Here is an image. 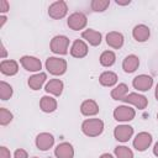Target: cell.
Wrapping results in <instances>:
<instances>
[{
	"mask_svg": "<svg viewBox=\"0 0 158 158\" xmlns=\"http://www.w3.org/2000/svg\"><path fill=\"white\" fill-rule=\"evenodd\" d=\"M81 131L88 137H96L104 131V122L100 118H88L81 123Z\"/></svg>",
	"mask_w": 158,
	"mask_h": 158,
	"instance_id": "cell-1",
	"label": "cell"
},
{
	"mask_svg": "<svg viewBox=\"0 0 158 158\" xmlns=\"http://www.w3.org/2000/svg\"><path fill=\"white\" fill-rule=\"evenodd\" d=\"M46 69L52 75H62L67 72V60L58 57H48L46 59Z\"/></svg>",
	"mask_w": 158,
	"mask_h": 158,
	"instance_id": "cell-2",
	"label": "cell"
},
{
	"mask_svg": "<svg viewBox=\"0 0 158 158\" xmlns=\"http://www.w3.org/2000/svg\"><path fill=\"white\" fill-rule=\"evenodd\" d=\"M51 51L56 54H67L68 53V47H69V38L67 36H54L51 41Z\"/></svg>",
	"mask_w": 158,
	"mask_h": 158,
	"instance_id": "cell-3",
	"label": "cell"
},
{
	"mask_svg": "<svg viewBox=\"0 0 158 158\" xmlns=\"http://www.w3.org/2000/svg\"><path fill=\"white\" fill-rule=\"evenodd\" d=\"M67 12H68V5L63 0L54 1L48 7V15H49V17H52L54 20L63 19L67 15Z\"/></svg>",
	"mask_w": 158,
	"mask_h": 158,
	"instance_id": "cell-4",
	"label": "cell"
},
{
	"mask_svg": "<svg viewBox=\"0 0 158 158\" xmlns=\"http://www.w3.org/2000/svg\"><path fill=\"white\" fill-rule=\"evenodd\" d=\"M136 116V111L135 109L127 106V105H121V106H117L115 110H114V118L116 121H120V122H126V121H131L133 120Z\"/></svg>",
	"mask_w": 158,
	"mask_h": 158,
	"instance_id": "cell-5",
	"label": "cell"
},
{
	"mask_svg": "<svg viewBox=\"0 0 158 158\" xmlns=\"http://www.w3.org/2000/svg\"><path fill=\"white\" fill-rule=\"evenodd\" d=\"M86 22H88V19L83 12H73L72 15H69L67 21L68 27L72 28L73 31L83 30L86 26Z\"/></svg>",
	"mask_w": 158,
	"mask_h": 158,
	"instance_id": "cell-6",
	"label": "cell"
},
{
	"mask_svg": "<svg viewBox=\"0 0 158 158\" xmlns=\"http://www.w3.org/2000/svg\"><path fill=\"white\" fill-rule=\"evenodd\" d=\"M122 101L136 106L138 110H143V109H146V106L148 105L147 98H146L144 95L138 94V93H130V94H127V95L123 98Z\"/></svg>",
	"mask_w": 158,
	"mask_h": 158,
	"instance_id": "cell-7",
	"label": "cell"
},
{
	"mask_svg": "<svg viewBox=\"0 0 158 158\" xmlns=\"http://www.w3.org/2000/svg\"><path fill=\"white\" fill-rule=\"evenodd\" d=\"M152 143V135L148 132H139L133 139V147L138 152L146 151Z\"/></svg>",
	"mask_w": 158,
	"mask_h": 158,
	"instance_id": "cell-8",
	"label": "cell"
},
{
	"mask_svg": "<svg viewBox=\"0 0 158 158\" xmlns=\"http://www.w3.org/2000/svg\"><path fill=\"white\" fill-rule=\"evenodd\" d=\"M132 85L138 91H147V90H149L152 88L153 79H152V77H149L147 74H141V75H137L132 80Z\"/></svg>",
	"mask_w": 158,
	"mask_h": 158,
	"instance_id": "cell-9",
	"label": "cell"
},
{
	"mask_svg": "<svg viewBox=\"0 0 158 158\" xmlns=\"http://www.w3.org/2000/svg\"><path fill=\"white\" fill-rule=\"evenodd\" d=\"M133 135V128L130 125H118L114 130V136L118 142H127Z\"/></svg>",
	"mask_w": 158,
	"mask_h": 158,
	"instance_id": "cell-10",
	"label": "cell"
},
{
	"mask_svg": "<svg viewBox=\"0 0 158 158\" xmlns=\"http://www.w3.org/2000/svg\"><path fill=\"white\" fill-rule=\"evenodd\" d=\"M20 63L21 65L28 70V72H38L42 68V63L38 58L32 57V56H23L20 58Z\"/></svg>",
	"mask_w": 158,
	"mask_h": 158,
	"instance_id": "cell-11",
	"label": "cell"
},
{
	"mask_svg": "<svg viewBox=\"0 0 158 158\" xmlns=\"http://www.w3.org/2000/svg\"><path fill=\"white\" fill-rule=\"evenodd\" d=\"M53 143H54V137H53V135H51L48 132H42V133L37 135V137H36V146L41 151L49 149L53 146Z\"/></svg>",
	"mask_w": 158,
	"mask_h": 158,
	"instance_id": "cell-12",
	"label": "cell"
},
{
	"mask_svg": "<svg viewBox=\"0 0 158 158\" xmlns=\"http://www.w3.org/2000/svg\"><path fill=\"white\" fill-rule=\"evenodd\" d=\"M88 46L83 40H75L70 47V54L74 58H84L88 54Z\"/></svg>",
	"mask_w": 158,
	"mask_h": 158,
	"instance_id": "cell-13",
	"label": "cell"
},
{
	"mask_svg": "<svg viewBox=\"0 0 158 158\" xmlns=\"http://www.w3.org/2000/svg\"><path fill=\"white\" fill-rule=\"evenodd\" d=\"M54 156L57 158H73L74 157V148L69 142H62L56 147Z\"/></svg>",
	"mask_w": 158,
	"mask_h": 158,
	"instance_id": "cell-14",
	"label": "cell"
},
{
	"mask_svg": "<svg viewBox=\"0 0 158 158\" xmlns=\"http://www.w3.org/2000/svg\"><path fill=\"white\" fill-rule=\"evenodd\" d=\"M80 112L84 116H94L99 112V105L95 100L93 99H88L84 100L80 105Z\"/></svg>",
	"mask_w": 158,
	"mask_h": 158,
	"instance_id": "cell-15",
	"label": "cell"
},
{
	"mask_svg": "<svg viewBox=\"0 0 158 158\" xmlns=\"http://www.w3.org/2000/svg\"><path fill=\"white\" fill-rule=\"evenodd\" d=\"M151 31L149 27L146 25H137L132 30V36L137 42H146L149 38Z\"/></svg>",
	"mask_w": 158,
	"mask_h": 158,
	"instance_id": "cell-16",
	"label": "cell"
},
{
	"mask_svg": "<svg viewBox=\"0 0 158 158\" xmlns=\"http://www.w3.org/2000/svg\"><path fill=\"white\" fill-rule=\"evenodd\" d=\"M106 43L115 49H118L123 46V35L116 31H111L106 35Z\"/></svg>",
	"mask_w": 158,
	"mask_h": 158,
	"instance_id": "cell-17",
	"label": "cell"
},
{
	"mask_svg": "<svg viewBox=\"0 0 158 158\" xmlns=\"http://www.w3.org/2000/svg\"><path fill=\"white\" fill-rule=\"evenodd\" d=\"M0 72L4 75H15L19 72V63L14 59H6L0 63Z\"/></svg>",
	"mask_w": 158,
	"mask_h": 158,
	"instance_id": "cell-18",
	"label": "cell"
},
{
	"mask_svg": "<svg viewBox=\"0 0 158 158\" xmlns=\"http://www.w3.org/2000/svg\"><path fill=\"white\" fill-rule=\"evenodd\" d=\"M81 37L91 46H99L101 43V33L93 28H88V30L83 31Z\"/></svg>",
	"mask_w": 158,
	"mask_h": 158,
	"instance_id": "cell-19",
	"label": "cell"
},
{
	"mask_svg": "<svg viewBox=\"0 0 158 158\" xmlns=\"http://www.w3.org/2000/svg\"><path fill=\"white\" fill-rule=\"evenodd\" d=\"M139 65V59L135 54H128L122 62V69L126 73H133Z\"/></svg>",
	"mask_w": 158,
	"mask_h": 158,
	"instance_id": "cell-20",
	"label": "cell"
},
{
	"mask_svg": "<svg viewBox=\"0 0 158 158\" xmlns=\"http://www.w3.org/2000/svg\"><path fill=\"white\" fill-rule=\"evenodd\" d=\"M63 86H64V85H63V81H62L60 79H51V80L46 84L44 90H46L47 93L54 95V96H59V95L62 94V91H63Z\"/></svg>",
	"mask_w": 158,
	"mask_h": 158,
	"instance_id": "cell-21",
	"label": "cell"
},
{
	"mask_svg": "<svg viewBox=\"0 0 158 158\" xmlns=\"http://www.w3.org/2000/svg\"><path fill=\"white\" fill-rule=\"evenodd\" d=\"M40 107L43 112H53L56 111L57 109V100L52 96H48V95H44L41 98L40 100Z\"/></svg>",
	"mask_w": 158,
	"mask_h": 158,
	"instance_id": "cell-22",
	"label": "cell"
},
{
	"mask_svg": "<svg viewBox=\"0 0 158 158\" xmlns=\"http://www.w3.org/2000/svg\"><path fill=\"white\" fill-rule=\"evenodd\" d=\"M46 79H47V74L46 73H37V74H35V75L28 78L27 84L32 90H38V89L42 88V85L44 84Z\"/></svg>",
	"mask_w": 158,
	"mask_h": 158,
	"instance_id": "cell-23",
	"label": "cell"
},
{
	"mask_svg": "<svg viewBox=\"0 0 158 158\" xmlns=\"http://www.w3.org/2000/svg\"><path fill=\"white\" fill-rule=\"evenodd\" d=\"M99 83L102 86H114L117 83V75L114 72H104L99 77Z\"/></svg>",
	"mask_w": 158,
	"mask_h": 158,
	"instance_id": "cell-24",
	"label": "cell"
},
{
	"mask_svg": "<svg viewBox=\"0 0 158 158\" xmlns=\"http://www.w3.org/2000/svg\"><path fill=\"white\" fill-rule=\"evenodd\" d=\"M128 94V86L125 83H121L118 85H116L112 90H111V98L114 100H123V98Z\"/></svg>",
	"mask_w": 158,
	"mask_h": 158,
	"instance_id": "cell-25",
	"label": "cell"
},
{
	"mask_svg": "<svg viewBox=\"0 0 158 158\" xmlns=\"http://www.w3.org/2000/svg\"><path fill=\"white\" fill-rule=\"evenodd\" d=\"M116 62V56L112 51H104L100 56V64L104 67H111Z\"/></svg>",
	"mask_w": 158,
	"mask_h": 158,
	"instance_id": "cell-26",
	"label": "cell"
},
{
	"mask_svg": "<svg viewBox=\"0 0 158 158\" xmlns=\"http://www.w3.org/2000/svg\"><path fill=\"white\" fill-rule=\"evenodd\" d=\"M110 5V0H93L90 2V7L95 12H102L105 11Z\"/></svg>",
	"mask_w": 158,
	"mask_h": 158,
	"instance_id": "cell-27",
	"label": "cell"
},
{
	"mask_svg": "<svg viewBox=\"0 0 158 158\" xmlns=\"http://www.w3.org/2000/svg\"><path fill=\"white\" fill-rule=\"evenodd\" d=\"M12 96V86L6 81H0V99L9 100Z\"/></svg>",
	"mask_w": 158,
	"mask_h": 158,
	"instance_id": "cell-28",
	"label": "cell"
},
{
	"mask_svg": "<svg viewBox=\"0 0 158 158\" xmlns=\"http://www.w3.org/2000/svg\"><path fill=\"white\" fill-rule=\"evenodd\" d=\"M116 158H133V152L126 146H117L115 148Z\"/></svg>",
	"mask_w": 158,
	"mask_h": 158,
	"instance_id": "cell-29",
	"label": "cell"
},
{
	"mask_svg": "<svg viewBox=\"0 0 158 158\" xmlns=\"http://www.w3.org/2000/svg\"><path fill=\"white\" fill-rule=\"evenodd\" d=\"M11 121H12V114L5 107H0V125L6 126Z\"/></svg>",
	"mask_w": 158,
	"mask_h": 158,
	"instance_id": "cell-30",
	"label": "cell"
},
{
	"mask_svg": "<svg viewBox=\"0 0 158 158\" xmlns=\"http://www.w3.org/2000/svg\"><path fill=\"white\" fill-rule=\"evenodd\" d=\"M10 10V5L6 0H0V12L1 14H5Z\"/></svg>",
	"mask_w": 158,
	"mask_h": 158,
	"instance_id": "cell-31",
	"label": "cell"
},
{
	"mask_svg": "<svg viewBox=\"0 0 158 158\" xmlns=\"http://www.w3.org/2000/svg\"><path fill=\"white\" fill-rule=\"evenodd\" d=\"M27 152L22 148H19L15 151V154H14V158H27Z\"/></svg>",
	"mask_w": 158,
	"mask_h": 158,
	"instance_id": "cell-32",
	"label": "cell"
},
{
	"mask_svg": "<svg viewBox=\"0 0 158 158\" xmlns=\"http://www.w3.org/2000/svg\"><path fill=\"white\" fill-rule=\"evenodd\" d=\"M0 158H11L10 151L6 147H4V146L0 147Z\"/></svg>",
	"mask_w": 158,
	"mask_h": 158,
	"instance_id": "cell-33",
	"label": "cell"
},
{
	"mask_svg": "<svg viewBox=\"0 0 158 158\" xmlns=\"http://www.w3.org/2000/svg\"><path fill=\"white\" fill-rule=\"evenodd\" d=\"M6 54H7V53H6L5 46H4V43L1 42V56H0V57H1V58H5V57H6Z\"/></svg>",
	"mask_w": 158,
	"mask_h": 158,
	"instance_id": "cell-34",
	"label": "cell"
},
{
	"mask_svg": "<svg viewBox=\"0 0 158 158\" xmlns=\"http://www.w3.org/2000/svg\"><path fill=\"white\" fill-rule=\"evenodd\" d=\"M6 20H7V19H6V16H5V15H1V16H0V27H2V26H4V23L6 22Z\"/></svg>",
	"mask_w": 158,
	"mask_h": 158,
	"instance_id": "cell-35",
	"label": "cell"
},
{
	"mask_svg": "<svg viewBox=\"0 0 158 158\" xmlns=\"http://www.w3.org/2000/svg\"><path fill=\"white\" fill-rule=\"evenodd\" d=\"M131 1L130 0H126V1H121V0H116V4L117 5H128Z\"/></svg>",
	"mask_w": 158,
	"mask_h": 158,
	"instance_id": "cell-36",
	"label": "cell"
},
{
	"mask_svg": "<svg viewBox=\"0 0 158 158\" xmlns=\"http://www.w3.org/2000/svg\"><path fill=\"white\" fill-rule=\"evenodd\" d=\"M153 154L156 156V157H158V142L154 144V147H153Z\"/></svg>",
	"mask_w": 158,
	"mask_h": 158,
	"instance_id": "cell-37",
	"label": "cell"
},
{
	"mask_svg": "<svg viewBox=\"0 0 158 158\" xmlns=\"http://www.w3.org/2000/svg\"><path fill=\"white\" fill-rule=\"evenodd\" d=\"M100 158H114V157H112L110 153H104V154L100 156Z\"/></svg>",
	"mask_w": 158,
	"mask_h": 158,
	"instance_id": "cell-38",
	"label": "cell"
},
{
	"mask_svg": "<svg viewBox=\"0 0 158 158\" xmlns=\"http://www.w3.org/2000/svg\"><path fill=\"white\" fill-rule=\"evenodd\" d=\"M154 95H156V99L158 100V84L156 85V93H154Z\"/></svg>",
	"mask_w": 158,
	"mask_h": 158,
	"instance_id": "cell-39",
	"label": "cell"
},
{
	"mask_svg": "<svg viewBox=\"0 0 158 158\" xmlns=\"http://www.w3.org/2000/svg\"><path fill=\"white\" fill-rule=\"evenodd\" d=\"M157 118H158V114H157Z\"/></svg>",
	"mask_w": 158,
	"mask_h": 158,
	"instance_id": "cell-40",
	"label": "cell"
},
{
	"mask_svg": "<svg viewBox=\"0 0 158 158\" xmlns=\"http://www.w3.org/2000/svg\"><path fill=\"white\" fill-rule=\"evenodd\" d=\"M33 158H38V157H33Z\"/></svg>",
	"mask_w": 158,
	"mask_h": 158,
	"instance_id": "cell-41",
	"label": "cell"
},
{
	"mask_svg": "<svg viewBox=\"0 0 158 158\" xmlns=\"http://www.w3.org/2000/svg\"><path fill=\"white\" fill-rule=\"evenodd\" d=\"M48 158H51V157H48Z\"/></svg>",
	"mask_w": 158,
	"mask_h": 158,
	"instance_id": "cell-42",
	"label": "cell"
}]
</instances>
